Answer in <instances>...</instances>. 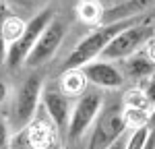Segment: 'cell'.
Wrapping results in <instances>:
<instances>
[{
  "mask_svg": "<svg viewBox=\"0 0 155 149\" xmlns=\"http://www.w3.org/2000/svg\"><path fill=\"white\" fill-rule=\"evenodd\" d=\"M87 79L81 68H71V71H62L60 74V91L64 95H68L71 99L81 98L87 91Z\"/></svg>",
  "mask_w": 155,
  "mask_h": 149,
  "instance_id": "obj_12",
  "label": "cell"
},
{
  "mask_svg": "<svg viewBox=\"0 0 155 149\" xmlns=\"http://www.w3.org/2000/svg\"><path fill=\"white\" fill-rule=\"evenodd\" d=\"M141 17H130V19H122V21H112V23H101L99 27L91 29L87 35L72 48L68 54V58L64 60L62 71H71V68H83L85 64L97 60L101 56V52L106 50V46L118 35L122 29L130 27V25L139 23Z\"/></svg>",
  "mask_w": 155,
  "mask_h": 149,
  "instance_id": "obj_1",
  "label": "cell"
},
{
  "mask_svg": "<svg viewBox=\"0 0 155 149\" xmlns=\"http://www.w3.org/2000/svg\"><path fill=\"white\" fill-rule=\"evenodd\" d=\"M41 93H44V81L39 79V74H33L21 83L12 99L11 124H8L11 131H25L31 124V120L35 118L37 106L41 101Z\"/></svg>",
  "mask_w": 155,
  "mask_h": 149,
  "instance_id": "obj_2",
  "label": "cell"
},
{
  "mask_svg": "<svg viewBox=\"0 0 155 149\" xmlns=\"http://www.w3.org/2000/svg\"><path fill=\"white\" fill-rule=\"evenodd\" d=\"M2 15H4V2L0 0V17H2Z\"/></svg>",
  "mask_w": 155,
  "mask_h": 149,
  "instance_id": "obj_28",
  "label": "cell"
},
{
  "mask_svg": "<svg viewBox=\"0 0 155 149\" xmlns=\"http://www.w3.org/2000/svg\"><path fill=\"white\" fill-rule=\"evenodd\" d=\"M81 71H83L87 83H93L95 87H101V89H120L126 81L120 66L110 60H93L85 64Z\"/></svg>",
  "mask_w": 155,
  "mask_h": 149,
  "instance_id": "obj_8",
  "label": "cell"
},
{
  "mask_svg": "<svg viewBox=\"0 0 155 149\" xmlns=\"http://www.w3.org/2000/svg\"><path fill=\"white\" fill-rule=\"evenodd\" d=\"M2 2H11V4L21 6V8H33V6H41V4H46L48 0H2Z\"/></svg>",
  "mask_w": 155,
  "mask_h": 149,
  "instance_id": "obj_20",
  "label": "cell"
},
{
  "mask_svg": "<svg viewBox=\"0 0 155 149\" xmlns=\"http://www.w3.org/2000/svg\"><path fill=\"white\" fill-rule=\"evenodd\" d=\"M153 35H155V29L147 23V21L141 19L139 23L122 29L118 35L106 46V50L101 52L99 58H101V60H110V62L112 60H124V58L132 56L134 52L143 50L145 44Z\"/></svg>",
  "mask_w": 155,
  "mask_h": 149,
  "instance_id": "obj_3",
  "label": "cell"
},
{
  "mask_svg": "<svg viewBox=\"0 0 155 149\" xmlns=\"http://www.w3.org/2000/svg\"><path fill=\"white\" fill-rule=\"evenodd\" d=\"M101 108H104V95L99 91H85L81 98L74 99L71 120H68V126H66V137H68L71 143L79 141L93 126Z\"/></svg>",
  "mask_w": 155,
  "mask_h": 149,
  "instance_id": "obj_5",
  "label": "cell"
},
{
  "mask_svg": "<svg viewBox=\"0 0 155 149\" xmlns=\"http://www.w3.org/2000/svg\"><path fill=\"white\" fill-rule=\"evenodd\" d=\"M147 126H149V131H155V106L149 112V122H147Z\"/></svg>",
  "mask_w": 155,
  "mask_h": 149,
  "instance_id": "obj_26",
  "label": "cell"
},
{
  "mask_svg": "<svg viewBox=\"0 0 155 149\" xmlns=\"http://www.w3.org/2000/svg\"><path fill=\"white\" fill-rule=\"evenodd\" d=\"M155 0H122L110 11V23L112 21H122V19H130L139 17L143 11H147Z\"/></svg>",
  "mask_w": 155,
  "mask_h": 149,
  "instance_id": "obj_14",
  "label": "cell"
},
{
  "mask_svg": "<svg viewBox=\"0 0 155 149\" xmlns=\"http://www.w3.org/2000/svg\"><path fill=\"white\" fill-rule=\"evenodd\" d=\"M41 104H44V110L46 116L50 118V122L54 124L56 128H66L68 120H71V112H72V101L68 95H64L60 91V87H48L44 89L41 93Z\"/></svg>",
  "mask_w": 155,
  "mask_h": 149,
  "instance_id": "obj_9",
  "label": "cell"
},
{
  "mask_svg": "<svg viewBox=\"0 0 155 149\" xmlns=\"http://www.w3.org/2000/svg\"><path fill=\"white\" fill-rule=\"evenodd\" d=\"M141 89L145 91V95L149 98V101H151V104L155 106V74L147 79V83H145V87H141Z\"/></svg>",
  "mask_w": 155,
  "mask_h": 149,
  "instance_id": "obj_21",
  "label": "cell"
},
{
  "mask_svg": "<svg viewBox=\"0 0 155 149\" xmlns=\"http://www.w3.org/2000/svg\"><path fill=\"white\" fill-rule=\"evenodd\" d=\"M147 137H149V128H137V131H132L130 137L126 139L124 149H143Z\"/></svg>",
  "mask_w": 155,
  "mask_h": 149,
  "instance_id": "obj_18",
  "label": "cell"
},
{
  "mask_svg": "<svg viewBox=\"0 0 155 149\" xmlns=\"http://www.w3.org/2000/svg\"><path fill=\"white\" fill-rule=\"evenodd\" d=\"M124 108H137L143 112H151L153 104L149 101V98L145 95V91L141 87H132L124 93Z\"/></svg>",
  "mask_w": 155,
  "mask_h": 149,
  "instance_id": "obj_16",
  "label": "cell"
},
{
  "mask_svg": "<svg viewBox=\"0 0 155 149\" xmlns=\"http://www.w3.org/2000/svg\"><path fill=\"white\" fill-rule=\"evenodd\" d=\"M122 120H124V126L130 128V131L149 128L147 126V122H149V112L137 110V108H124L122 110Z\"/></svg>",
  "mask_w": 155,
  "mask_h": 149,
  "instance_id": "obj_17",
  "label": "cell"
},
{
  "mask_svg": "<svg viewBox=\"0 0 155 149\" xmlns=\"http://www.w3.org/2000/svg\"><path fill=\"white\" fill-rule=\"evenodd\" d=\"M143 50H145V54H147V58H149V60L155 64V37H151V39L145 44Z\"/></svg>",
  "mask_w": 155,
  "mask_h": 149,
  "instance_id": "obj_22",
  "label": "cell"
},
{
  "mask_svg": "<svg viewBox=\"0 0 155 149\" xmlns=\"http://www.w3.org/2000/svg\"><path fill=\"white\" fill-rule=\"evenodd\" d=\"M124 145H126V135L122 137V139H118V141H116L110 149H124Z\"/></svg>",
  "mask_w": 155,
  "mask_h": 149,
  "instance_id": "obj_27",
  "label": "cell"
},
{
  "mask_svg": "<svg viewBox=\"0 0 155 149\" xmlns=\"http://www.w3.org/2000/svg\"><path fill=\"white\" fill-rule=\"evenodd\" d=\"M6 98H8V85H6V83L0 79V104H2Z\"/></svg>",
  "mask_w": 155,
  "mask_h": 149,
  "instance_id": "obj_25",
  "label": "cell"
},
{
  "mask_svg": "<svg viewBox=\"0 0 155 149\" xmlns=\"http://www.w3.org/2000/svg\"><path fill=\"white\" fill-rule=\"evenodd\" d=\"M77 17L81 19V23L89 25V27H99L106 17V8L99 0H79L77 2Z\"/></svg>",
  "mask_w": 155,
  "mask_h": 149,
  "instance_id": "obj_13",
  "label": "cell"
},
{
  "mask_svg": "<svg viewBox=\"0 0 155 149\" xmlns=\"http://www.w3.org/2000/svg\"><path fill=\"white\" fill-rule=\"evenodd\" d=\"M58 128L50 122V118H33L31 124L25 128V139L29 149H58L60 137Z\"/></svg>",
  "mask_w": 155,
  "mask_h": 149,
  "instance_id": "obj_10",
  "label": "cell"
},
{
  "mask_svg": "<svg viewBox=\"0 0 155 149\" xmlns=\"http://www.w3.org/2000/svg\"><path fill=\"white\" fill-rule=\"evenodd\" d=\"M153 37H155V35H153Z\"/></svg>",
  "mask_w": 155,
  "mask_h": 149,
  "instance_id": "obj_29",
  "label": "cell"
},
{
  "mask_svg": "<svg viewBox=\"0 0 155 149\" xmlns=\"http://www.w3.org/2000/svg\"><path fill=\"white\" fill-rule=\"evenodd\" d=\"M120 71L124 74V79H132V81H147L149 77L155 74V64L145 54V50L134 52L132 56L124 58L120 64Z\"/></svg>",
  "mask_w": 155,
  "mask_h": 149,
  "instance_id": "obj_11",
  "label": "cell"
},
{
  "mask_svg": "<svg viewBox=\"0 0 155 149\" xmlns=\"http://www.w3.org/2000/svg\"><path fill=\"white\" fill-rule=\"evenodd\" d=\"M124 135H126V126L122 120V110L118 106L101 108L97 120L93 122V131L89 137L87 149H110Z\"/></svg>",
  "mask_w": 155,
  "mask_h": 149,
  "instance_id": "obj_6",
  "label": "cell"
},
{
  "mask_svg": "<svg viewBox=\"0 0 155 149\" xmlns=\"http://www.w3.org/2000/svg\"><path fill=\"white\" fill-rule=\"evenodd\" d=\"M8 139H11V128H8V122L0 116V149L8 147Z\"/></svg>",
  "mask_w": 155,
  "mask_h": 149,
  "instance_id": "obj_19",
  "label": "cell"
},
{
  "mask_svg": "<svg viewBox=\"0 0 155 149\" xmlns=\"http://www.w3.org/2000/svg\"><path fill=\"white\" fill-rule=\"evenodd\" d=\"M64 35H66V25L60 19H54L52 23L46 27V31L41 33V37L37 39V44L33 46V50L29 52L25 64L27 66H39L44 62H48L56 52H58L60 44L64 41Z\"/></svg>",
  "mask_w": 155,
  "mask_h": 149,
  "instance_id": "obj_7",
  "label": "cell"
},
{
  "mask_svg": "<svg viewBox=\"0 0 155 149\" xmlns=\"http://www.w3.org/2000/svg\"><path fill=\"white\" fill-rule=\"evenodd\" d=\"M6 54H8V44L4 41L2 29H0V64H2V62H6Z\"/></svg>",
  "mask_w": 155,
  "mask_h": 149,
  "instance_id": "obj_23",
  "label": "cell"
},
{
  "mask_svg": "<svg viewBox=\"0 0 155 149\" xmlns=\"http://www.w3.org/2000/svg\"><path fill=\"white\" fill-rule=\"evenodd\" d=\"M143 149H155V131H149V137H147V141H145Z\"/></svg>",
  "mask_w": 155,
  "mask_h": 149,
  "instance_id": "obj_24",
  "label": "cell"
},
{
  "mask_svg": "<svg viewBox=\"0 0 155 149\" xmlns=\"http://www.w3.org/2000/svg\"><path fill=\"white\" fill-rule=\"evenodd\" d=\"M54 19H56V12L52 11V8H44V11H39L37 15H33V17L27 21V27H25L23 35L19 37L15 44L8 46L6 64H8L11 68H17V66L25 64L29 52L33 50V46L37 44V39L41 37V33L46 31V27H48Z\"/></svg>",
  "mask_w": 155,
  "mask_h": 149,
  "instance_id": "obj_4",
  "label": "cell"
},
{
  "mask_svg": "<svg viewBox=\"0 0 155 149\" xmlns=\"http://www.w3.org/2000/svg\"><path fill=\"white\" fill-rule=\"evenodd\" d=\"M25 27H27V21L19 15H12V12H6L0 17V29H2V35H4V41L11 46L15 44L19 37L23 35Z\"/></svg>",
  "mask_w": 155,
  "mask_h": 149,
  "instance_id": "obj_15",
  "label": "cell"
}]
</instances>
